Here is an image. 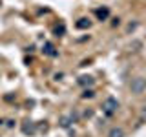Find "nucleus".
I'll list each match as a JSON object with an SVG mask.
<instances>
[{
  "label": "nucleus",
  "instance_id": "obj_1",
  "mask_svg": "<svg viewBox=\"0 0 146 137\" xmlns=\"http://www.w3.org/2000/svg\"><path fill=\"white\" fill-rule=\"evenodd\" d=\"M130 90H131V93H135V95L144 93L146 91V79L144 77H135V79H131Z\"/></svg>",
  "mask_w": 146,
  "mask_h": 137
},
{
  "label": "nucleus",
  "instance_id": "obj_2",
  "mask_svg": "<svg viewBox=\"0 0 146 137\" xmlns=\"http://www.w3.org/2000/svg\"><path fill=\"white\" fill-rule=\"evenodd\" d=\"M117 108H119V102H117V99H113V97H108L102 104V112L106 113V115H113V113L117 112Z\"/></svg>",
  "mask_w": 146,
  "mask_h": 137
},
{
  "label": "nucleus",
  "instance_id": "obj_3",
  "mask_svg": "<svg viewBox=\"0 0 146 137\" xmlns=\"http://www.w3.org/2000/svg\"><path fill=\"white\" fill-rule=\"evenodd\" d=\"M93 77H90V75H84V77H80V79H79V84L80 86H91V84H93Z\"/></svg>",
  "mask_w": 146,
  "mask_h": 137
},
{
  "label": "nucleus",
  "instance_id": "obj_4",
  "mask_svg": "<svg viewBox=\"0 0 146 137\" xmlns=\"http://www.w3.org/2000/svg\"><path fill=\"white\" fill-rule=\"evenodd\" d=\"M91 22L88 20V18H79V22H77V27L79 29H86V27H90Z\"/></svg>",
  "mask_w": 146,
  "mask_h": 137
},
{
  "label": "nucleus",
  "instance_id": "obj_5",
  "mask_svg": "<svg viewBox=\"0 0 146 137\" xmlns=\"http://www.w3.org/2000/svg\"><path fill=\"white\" fill-rule=\"evenodd\" d=\"M108 137H124V132H122L121 128H111L110 134H108Z\"/></svg>",
  "mask_w": 146,
  "mask_h": 137
},
{
  "label": "nucleus",
  "instance_id": "obj_6",
  "mask_svg": "<svg viewBox=\"0 0 146 137\" xmlns=\"http://www.w3.org/2000/svg\"><path fill=\"white\" fill-rule=\"evenodd\" d=\"M91 97H93V91L91 90H86L84 93H82V99H91Z\"/></svg>",
  "mask_w": 146,
  "mask_h": 137
},
{
  "label": "nucleus",
  "instance_id": "obj_7",
  "mask_svg": "<svg viewBox=\"0 0 146 137\" xmlns=\"http://www.w3.org/2000/svg\"><path fill=\"white\" fill-rule=\"evenodd\" d=\"M46 53H48V55H57V53L53 51V46L51 44H46Z\"/></svg>",
  "mask_w": 146,
  "mask_h": 137
}]
</instances>
